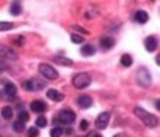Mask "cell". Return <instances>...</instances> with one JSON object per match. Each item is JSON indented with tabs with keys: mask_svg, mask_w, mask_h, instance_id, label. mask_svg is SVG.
<instances>
[{
	"mask_svg": "<svg viewBox=\"0 0 160 137\" xmlns=\"http://www.w3.org/2000/svg\"><path fill=\"white\" fill-rule=\"evenodd\" d=\"M115 137H122V134H118V136H115Z\"/></svg>",
	"mask_w": 160,
	"mask_h": 137,
	"instance_id": "32",
	"label": "cell"
},
{
	"mask_svg": "<svg viewBox=\"0 0 160 137\" xmlns=\"http://www.w3.org/2000/svg\"><path fill=\"white\" fill-rule=\"evenodd\" d=\"M134 114L137 117H138L140 120L143 121V124L146 125V127H148V129H154V127H157V118L154 115H152L150 112H147L146 109H143V108H134Z\"/></svg>",
	"mask_w": 160,
	"mask_h": 137,
	"instance_id": "1",
	"label": "cell"
},
{
	"mask_svg": "<svg viewBox=\"0 0 160 137\" xmlns=\"http://www.w3.org/2000/svg\"><path fill=\"white\" fill-rule=\"evenodd\" d=\"M88 127H89V123L86 120L80 121V129H82V130H88Z\"/></svg>",
	"mask_w": 160,
	"mask_h": 137,
	"instance_id": "28",
	"label": "cell"
},
{
	"mask_svg": "<svg viewBox=\"0 0 160 137\" xmlns=\"http://www.w3.org/2000/svg\"><path fill=\"white\" fill-rule=\"evenodd\" d=\"M47 96L51 99V101H55V102H60V101H63V94H60L58 90L55 89H48V92H47Z\"/></svg>",
	"mask_w": 160,
	"mask_h": 137,
	"instance_id": "13",
	"label": "cell"
},
{
	"mask_svg": "<svg viewBox=\"0 0 160 137\" xmlns=\"http://www.w3.org/2000/svg\"><path fill=\"white\" fill-rule=\"evenodd\" d=\"M73 28H74V29H76V31H79V32H83V34H88V31L84 29V28H82V26H77V25H74V26H73Z\"/></svg>",
	"mask_w": 160,
	"mask_h": 137,
	"instance_id": "29",
	"label": "cell"
},
{
	"mask_svg": "<svg viewBox=\"0 0 160 137\" xmlns=\"http://www.w3.org/2000/svg\"><path fill=\"white\" fill-rule=\"evenodd\" d=\"M2 115H3L4 120H10V118L13 117L12 108H10V107H4V108H2Z\"/></svg>",
	"mask_w": 160,
	"mask_h": 137,
	"instance_id": "19",
	"label": "cell"
},
{
	"mask_svg": "<svg viewBox=\"0 0 160 137\" xmlns=\"http://www.w3.org/2000/svg\"><path fill=\"white\" fill-rule=\"evenodd\" d=\"M4 94L8 98H13L15 95H16V86L13 85V83H4Z\"/></svg>",
	"mask_w": 160,
	"mask_h": 137,
	"instance_id": "15",
	"label": "cell"
},
{
	"mask_svg": "<svg viewBox=\"0 0 160 137\" xmlns=\"http://www.w3.org/2000/svg\"><path fill=\"white\" fill-rule=\"evenodd\" d=\"M39 73H41L45 79H50V80H54V79L58 77V72H57L52 66L45 64V63L39 64Z\"/></svg>",
	"mask_w": 160,
	"mask_h": 137,
	"instance_id": "4",
	"label": "cell"
},
{
	"mask_svg": "<svg viewBox=\"0 0 160 137\" xmlns=\"http://www.w3.org/2000/svg\"><path fill=\"white\" fill-rule=\"evenodd\" d=\"M54 61L57 64H61V66H72L73 61L68 58V57H61V56H57L54 57Z\"/></svg>",
	"mask_w": 160,
	"mask_h": 137,
	"instance_id": "17",
	"label": "cell"
},
{
	"mask_svg": "<svg viewBox=\"0 0 160 137\" xmlns=\"http://www.w3.org/2000/svg\"><path fill=\"white\" fill-rule=\"evenodd\" d=\"M80 53H82V54H83L84 57L93 56V54H95V47H93L92 44H88V45H83V47H82V50H80Z\"/></svg>",
	"mask_w": 160,
	"mask_h": 137,
	"instance_id": "16",
	"label": "cell"
},
{
	"mask_svg": "<svg viewBox=\"0 0 160 137\" xmlns=\"http://www.w3.org/2000/svg\"><path fill=\"white\" fill-rule=\"evenodd\" d=\"M121 64L125 66V67H130V66L132 64V58H131V56H128V54H124V56L121 57Z\"/></svg>",
	"mask_w": 160,
	"mask_h": 137,
	"instance_id": "20",
	"label": "cell"
},
{
	"mask_svg": "<svg viewBox=\"0 0 160 137\" xmlns=\"http://www.w3.org/2000/svg\"><path fill=\"white\" fill-rule=\"evenodd\" d=\"M51 137H61V134H63V129L61 127H54V129L50 131Z\"/></svg>",
	"mask_w": 160,
	"mask_h": 137,
	"instance_id": "22",
	"label": "cell"
},
{
	"mask_svg": "<svg viewBox=\"0 0 160 137\" xmlns=\"http://www.w3.org/2000/svg\"><path fill=\"white\" fill-rule=\"evenodd\" d=\"M72 41L74 44H82L84 41V38L83 37H82V35H77V34H73L72 35Z\"/></svg>",
	"mask_w": 160,
	"mask_h": 137,
	"instance_id": "26",
	"label": "cell"
},
{
	"mask_svg": "<svg viewBox=\"0 0 160 137\" xmlns=\"http://www.w3.org/2000/svg\"><path fill=\"white\" fill-rule=\"evenodd\" d=\"M28 120H29V115H28V112H25V111L19 112V121L25 123V121H28Z\"/></svg>",
	"mask_w": 160,
	"mask_h": 137,
	"instance_id": "27",
	"label": "cell"
},
{
	"mask_svg": "<svg viewBox=\"0 0 160 137\" xmlns=\"http://www.w3.org/2000/svg\"><path fill=\"white\" fill-rule=\"evenodd\" d=\"M23 88L31 92H35V90H41L45 88V80H41L38 77H34V79H31V80H26L23 83Z\"/></svg>",
	"mask_w": 160,
	"mask_h": 137,
	"instance_id": "5",
	"label": "cell"
},
{
	"mask_svg": "<svg viewBox=\"0 0 160 137\" xmlns=\"http://www.w3.org/2000/svg\"><path fill=\"white\" fill-rule=\"evenodd\" d=\"M39 136V130L38 127H31L28 130V137H38Z\"/></svg>",
	"mask_w": 160,
	"mask_h": 137,
	"instance_id": "24",
	"label": "cell"
},
{
	"mask_svg": "<svg viewBox=\"0 0 160 137\" xmlns=\"http://www.w3.org/2000/svg\"><path fill=\"white\" fill-rule=\"evenodd\" d=\"M92 98L90 96H88V95H83V96H80L79 99H77V105H79L80 108H83V109H86V108H90L92 107Z\"/></svg>",
	"mask_w": 160,
	"mask_h": 137,
	"instance_id": "9",
	"label": "cell"
},
{
	"mask_svg": "<svg viewBox=\"0 0 160 137\" xmlns=\"http://www.w3.org/2000/svg\"><path fill=\"white\" fill-rule=\"evenodd\" d=\"M73 86L77 89H84L92 83V77L89 73H77L76 76L73 77Z\"/></svg>",
	"mask_w": 160,
	"mask_h": 137,
	"instance_id": "3",
	"label": "cell"
},
{
	"mask_svg": "<svg viewBox=\"0 0 160 137\" xmlns=\"http://www.w3.org/2000/svg\"><path fill=\"white\" fill-rule=\"evenodd\" d=\"M35 124H37V127H45L47 125V118L45 117H38L37 121H35Z\"/></svg>",
	"mask_w": 160,
	"mask_h": 137,
	"instance_id": "25",
	"label": "cell"
},
{
	"mask_svg": "<svg viewBox=\"0 0 160 137\" xmlns=\"http://www.w3.org/2000/svg\"><path fill=\"white\" fill-rule=\"evenodd\" d=\"M144 45H146V50H147V51H154V50H156L157 48V39H156V37H147V38H146V41H144Z\"/></svg>",
	"mask_w": 160,
	"mask_h": 137,
	"instance_id": "10",
	"label": "cell"
},
{
	"mask_svg": "<svg viewBox=\"0 0 160 137\" xmlns=\"http://www.w3.org/2000/svg\"><path fill=\"white\" fill-rule=\"evenodd\" d=\"M13 130H15L16 133H22V131L25 130V124H23L22 121H19V120L15 121V123H13Z\"/></svg>",
	"mask_w": 160,
	"mask_h": 137,
	"instance_id": "21",
	"label": "cell"
},
{
	"mask_svg": "<svg viewBox=\"0 0 160 137\" xmlns=\"http://www.w3.org/2000/svg\"><path fill=\"white\" fill-rule=\"evenodd\" d=\"M66 134H67V136H68V134H72V129H67V130H66Z\"/></svg>",
	"mask_w": 160,
	"mask_h": 137,
	"instance_id": "31",
	"label": "cell"
},
{
	"mask_svg": "<svg viewBox=\"0 0 160 137\" xmlns=\"http://www.w3.org/2000/svg\"><path fill=\"white\" fill-rule=\"evenodd\" d=\"M0 58H6V60H18V54L13 51L8 45H0Z\"/></svg>",
	"mask_w": 160,
	"mask_h": 137,
	"instance_id": "7",
	"label": "cell"
},
{
	"mask_svg": "<svg viewBox=\"0 0 160 137\" xmlns=\"http://www.w3.org/2000/svg\"><path fill=\"white\" fill-rule=\"evenodd\" d=\"M12 28H13V23L0 21V31H9V29H12Z\"/></svg>",
	"mask_w": 160,
	"mask_h": 137,
	"instance_id": "23",
	"label": "cell"
},
{
	"mask_svg": "<svg viewBox=\"0 0 160 137\" xmlns=\"http://www.w3.org/2000/svg\"><path fill=\"white\" fill-rule=\"evenodd\" d=\"M9 12H10V15H13V16H19L22 13V8L19 3H13L10 4V9H9Z\"/></svg>",
	"mask_w": 160,
	"mask_h": 137,
	"instance_id": "18",
	"label": "cell"
},
{
	"mask_svg": "<svg viewBox=\"0 0 160 137\" xmlns=\"http://www.w3.org/2000/svg\"><path fill=\"white\" fill-rule=\"evenodd\" d=\"M115 45V39L112 38V37H103V38L101 39V47L103 48V50H109V48H112Z\"/></svg>",
	"mask_w": 160,
	"mask_h": 137,
	"instance_id": "14",
	"label": "cell"
},
{
	"mask_svg": "<svg viewBox=\"0 0 160 137\" xmlns=\"http://www.w3.org/2000/svg\"><path fill=\"white\" fill-rule=\"evenodd\" d=\"M90 136H92V134H89V136H86V137H90Z\"/></svg>",
	"mask_w": 160,
	"mask_h": 137,
	"instance_id": "33",
	"label": "cell"
},
{
	"mask_svg": "<svg viewBox=\"0 0 160 137\" xmlns=\"http://www.w3.org/2000/svg\"><path fill=\"white\" fill-rule=\"evenodd\" d=\"M134 21L138 23H146L148 21V13L146 10H137V13L134 15Z\"/></svg>",
	"mask_w": 160,
	"mask_h": 137,
	"instance_id": "12",
	"label": "cell"
},
{
	"mask_svg": "<svg viewBox=\"0 0 160 137\" xmlns=\"http://www.w3.org/2000/svg\"><path fill=\"white\" fill-rule=\"evenodd\" d=\"M15 43L22 45V44H23V38H22V37H18V38H15Z\"/></svg>",
	"mask_w": 160,
	"mask_h": 137,
	"instance_id": "30",
	"label": "cell"
},
{
	"mask_svg": "<svg viewBox=\"0 0 160 137\" xmlns=\"http://www.w3.org/2000/svg\"><path fill=\"white\" fill-rule=\"evenodd\" d=\"M137 83L141 85L143 88H147V86L152 85V76L147 72V68L143 67L138 70V73H137Z\"/></svg>",
	"mask_w": 160,
	"mask_h": 137,
	"instance_id": "6",
	"label": "cell"
},
{
	"mask_svg": "<svg viewBox=\"0 0 160 137\" xmlns=\"http://www.w3.org/2000/svg\"><path fill=\"white\" fill-rule=\"evenodd\" d=\"M109 112H102V114H99L96 118V121H95V125H96V129L99 130H103L108 127V123H109Z\"/></svg>",
	"mask_w": 160,
	"mask_h": 137,
	"instance_id": "8",
	"label": "cell"
},
{
	"mask_svg": "<svg viewBox=\"0 0 160 137\" xmlns=\"http://www.w3.org/2000/svg\"><path fill=\"white\" fill-rule=\"evenodd\" d=\"M76 118V114L72 109H61L54 118V124H70Z\"/></svg>",
	"mask_w": 160,
	"mask_h": 137,
	"instance_id": "2",
	"label": "cell"
},
{
	"mask_svg": "<svg viewBox=\"0 0 160 137\" xmlns=\"http://www.w3.org/2000/svg\"><path fill=\"white\" fill-rule=\"evenodd\" d=\"M31 109L34 112L42 114V112L47 109V105H45V102H42V101H34V102L31 104Z\"/></svg>",
	"mask_w": 160,
	"mask_h": 137,
	"instance_id": "11",
	"label": "cell"
},
{
	"mask_svg": "<svg viewBox=\"0 0 160 137\" xmlns=\"http://www.w3.org/2000/svg\"><path fill=\"white\" fill-rule=\"evenodd\" d=\"M95 137H101V136H95Z\"/></svg>",
	"mask_w": 160,
	"mask_h": 137,
	"instance_id": "34",
	"label": "cell"
}]
</instances>
